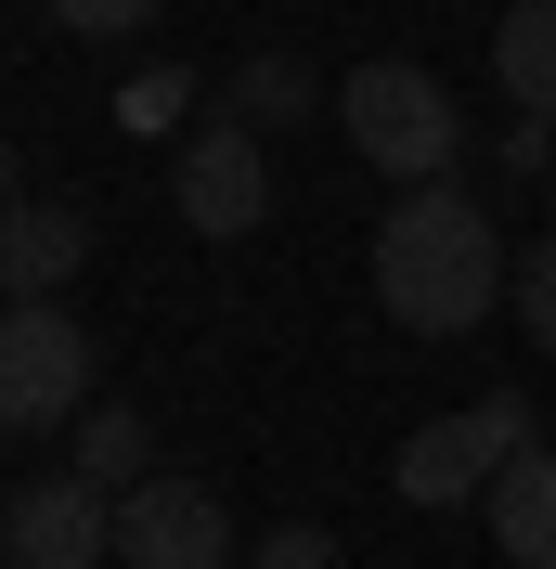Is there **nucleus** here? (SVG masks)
<instances>
[{"mask_svg":"<svg viewBox=\"0 0 556 569\" xmlns=\"http://www.w3.org/2000/svg\"><path fill=\"white\" fill-rule=\"evenodd\" d=\"M78 479H91V492H142V479H156V427L130 415V401H91V415H78Z\"/></svg>","mask_w":556,"mask_h":569,"instance_id":"11","label":"nucleus"},{"mask_svg":"<svg viewBox=\"0 0 556 569\" xmlns=\"http://www.w3.org/2000/svg\"><path fill=\"white\" fill-rule=\"evenodd\" d=\"M518 323H530V350L556 362V233H544V247L518 259Z\"/></svg>","mask_w":556,"mask_h":569,"instance_id":"14","label":"nucleus"},{"mask_svg":"<svg viewBox=\"0 0 556 569\" xmlns=\"http://www.w3.org/2000/svg\"><path fill=\"white\" fill-rule=\"evenodd\" d=\"M246 569H349V543H337V531H311V518H285V531L246 543Z\"/></svg>","mask_w":556,"mask_h":569,"instance_id":"13","label":"nucleus"},{"mask_svg":"<svg viewBox=\"0 0 556 569\" xmlns=\"http://www.w3.org/2000/svg\"><path fill=\"white\" fill-rule=\"evenodd\" d=\"M544 194H556V181H544Z\"/></svg>","mask_w":556,"mask_h":569,"instance_id":"17","label":"nucleus"},{"mask_svg":"<svg viewBox=\"0 0 556 569\" xmlns=\"http://www.w3.org/2000/svg\"><path fill=\"white\" fill-rule=\"evenodd\" d=\"M169 194H181V233L246 247V233L272 220V156H259V130H246V117L195 130V142H181V169H169Z\"/></svg>","mask_w":556,"mask_h":569,"instance_id":"6","label":"nucleus"},{"mask_svg":"<svg viewBox=\"0 0 556 569\" xmlns=\"http://www.w3.org/2000/svg\"><path fill=\"white\" fill-rule=\"evenodd\" d=\"M376 298H388L401 337H479L492 298H518V259L492 233V194L401 181V208L376 220Z\"/></svg>","mask_w":556,"mask_h":569,"instance_id":"1","label":"nucleus"},{"mask_svg":"<svg viewBox=\"0 0 556 569\" xmlns=\"http://www.w3.org/2000/svg\"><path fill=\"white\" fill-rule=\"evenodd\" d=\"M234 117L246 130H298V117H311V66H298V52H246L234 66Z\"/></svg>","mask_w":556,"mask_h":569,"instance_id":"12","label":"nucleus"},{"mask_svg":"<svg viewBox=\"0 0 556 569\" xmlns=\"http://www.w3.org/2000/svg\"><path fill=\"white\" fill-rule=\"evenodd\" d=\"M117 569H246L234 518H220L208 479H142V492H117Z\"/></svg>","mask_w":556,"mask_h":569,"instance_id":"5","label":"nucleus"},{"mask_svg":"<svg viewBox=\"0 0 556 569\" xmlns=\"http://www.w3.org/2000/svg\"><path fill=\"white\" fill-rule=\"evenodd\" d=\"M91 247H105V220H91V208L27 194V208L0 220V284H13V298H66V284L91 272Z\"/></svg>","mask_w":556,"mask_h":569,"instance_id":"8","label":"nucleus"},{"mask_svg":"<svg viewBox=\"0 0 556 569\" xmlns=\"http://www.w3.org/2000/svg\"><path fill=\"white\" fill-rule=\"evenodd\" d=\"M337 130L363 169L388 181H453V156H466V117H453V91L427 66H401V52H376V66L337 78Z\"/></svg>","mask_w":556,"mask_h":569,"instance_id":"2","label":"nucleus"},{"mask_svg":"<svg viewBox=\"0 0 556 569\" xmlns=\"http://www.w3.org/2000/svg\"><path fill=\"white\" fill-rule=\"evenodd\" d=\"M492 543H505L518 569H556V453H544V440L492 479Z\"/></svg>","mask_w":556,"mask_h":569,"instance_id":"10","label":"nucleus"},{"mask_svg":"<svg viewBox=\"0 0 556 569\" xmlns=\"http://www.w3.org/2000/svg\"><path fill=\"white\" fill-rule=\"evenodd\" d=\"M91 376H105V337L66 311V298H13L0 311V427L39 440V427L91 415Z\"/></svg>","mask_w":556,"mask_h":569,"instance_id":"3","label":"nucleus"},{"mask_svg":"<svg viewBox=\"0 0 556 569\" xmlns=\"http://www.w3.org/2000/svg\"><path fill=\"white\" fill-rule=\"evenodd\" d=\"M0 543H13V569H117V492H91V479H27L13 492V518H0Z\"/></svg>","mask_w":556,"mask_h":569,"instance_id":"7","label":"nucleus"},{"mask_svg":"<svg viewBox=\"0 0 556 569\" xmlns=\"http://www.w3.org/2000/svg\"><path fill=\"white\" fill-rule=\"evenodd\" d=\"M492 78L518 117H556V0H505L492 13Z\"/></svg>","mask_w":556,"mask_h":569,"instance_id":"9","label":"nucleus"},{"mask_svg":"<svg viewBox=\"0 0 556 569\" xmlns=\"http://www.w3.org/2000/svg\"><path fill=\"white\" fill-rule=\"evenodd\" d=\"M492 169H505V181H556V117H530V130H505V142H492Z\"/></svg>","mask_w":556,"mask_h":569,"instance_id":"16","label":"nucleus"},{"mask_svg":"<svg viewBox=\"0 0 556 569\" xmlns=\"http://www.w3.org/2000/svg\"><path fill=\"white\" fill-rule=\"evenodd\" d=\"M530 453V401L518 389H492V401H453V415H427L415 440H401V505H466V492H492L505 466Z\"/></svg>","mask_w":556,"mask_h":569,"instance_id":"4","label":"nucleus"},{"mask_svg":"<svg viewBox=\"0 0 556 569\" xmlns=\"http://www.w3.org/2000/svg\"><path fill=\"white\" fill-rule=\"evenodd\" d=\"M169 13V0H52V27H78V39H142Z\"/></svg>","mask_w":556,"mask_h":569,"instance_id":"15","label":"nucleus"}]
</instances>
